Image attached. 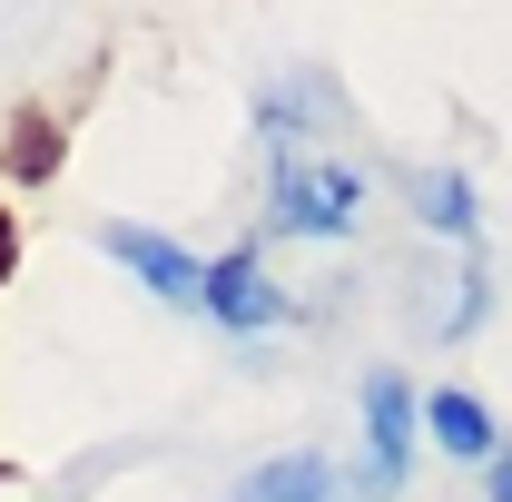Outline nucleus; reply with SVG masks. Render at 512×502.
Here are the masks:
<instances>
[{
    "label": "nucleus",
    "instance_id": "3",
    "mask_svg": "<svg viewBox=\"0 0 512 502\" xmlns=\"http://www.w3.org/2000/svg\"><path fill=\"white\" fill-rule=\"evenodd\" d=\"M99 247L119 256L148 296H168V306H197V296H207V256H188L178 237H158V227H138V217H109Z\"/></svg>",
    "mask_w": 512,
    "mask_h": 502
},
{
    "label": "nucleus",
    "instance_id": "1",
    "mask_svg": "<svg viewBox=\"0 0 512 502\" xmlns=\"http://www.w3.org/2000/svg\"><path fill=\"white\" fill-rule=\"evenodd\" d=\"M365 168L325 158L306 138H266V237H355Z\"/></svg>",
    "mask_w": 512,
    "mask_h": 502
},
{
    "label": "nucleus",
    "instance_id": "2",
    "mask_svg": "<svg viewBox=\"0 0 512 502\" xmlns=\"http://www.w3.org/2000/svg\"><path fill=\"white\" fill-rule=\"evenodd\" d=\"M197 306L217 315L227 335H276V325H296V296L266 276V237H237V247L207 266V296Z\"/></svg>",
    "mask_w": 512,
    "mask_h": 502
},
{
    "label": "nucleus",
    "instance_id": "8",
    "mask_svg": "<svg viewBox=\"0 0 512 502\" xmlns=\"http://www.w3.org/2000/svg\"><path fill=\"white\" fill-rule=\"evenodd\" d=\"M247 502H335V463L325 453H276V463H256Z\"/></svg>",
    "mask_w": 512,
    "mask_h": 502
},
{
    "label": "nucleus",
    "instance_id": "4",
    "mask_svg": "<svg viewBox=\"0 0 512 502\" xmlns=\"http://www.w3.org/2000/svg\"><path fill=\"white\" fill-rule=\"evenodd\" d=\"M365 443H375V473H365V493H394L404 473H414V384L394 375V365H375L365 375Z\"/></svg>",
    "mask_w": 512,
    "mask_h": 502
},
{
    "label": "nucleus",
    "instance_id": "10",
    "mask_svg": "<svg viewBox=\"0 0 512 502\" xmlns=\"http://www.w3.org/2000/svg\"><path fill=\"white\" fill-rule=\"evenodd\" d=\"M483 493H493V502H512V443H493V473H483Z\"/></svg>",
    "mask_w": 512,
    "mask_h": 502
},
{
    "label": "nucleus",
    "instance_id": "5",
    "mask_svg": "<svg viewBox=\"0 0 512 502\" xmlns=\"http://www.w3.org/2000/svg\"><path fill=\"white\" fill-rule=\"evenodd\" d=\"M60 148H69V128L50 99H20L10 119H0V178L10 188H50L60 178Z\"/></svg>",
    "mask_w": 512,
    "mask_h": 502
},
{
    "label": "nucleus",
    "instance_id": "9",
    "mask_svg": "<svg viewBox=\"0 0 512 502\" xmlns=\"http://www.w3.org/2000/svg\"><path fill=\"white\" fill-rule=\"evenodd\" d=\"M20 276V217H10V197H0V286Z\"/></svg>",
    "mask_w": 512,
    "mask_h": 502
},
{
    "label": "nucleus",
    "instance_id": "7",
    "mask_svg": "<svg viewBox=\"0 0 512 502\" xmlns=\"http://www.w3.org/2000/svg\"><path fill=\"white\" fill-rule=\"evenodd\" d=\"M424 424H434V443H444L453 463H493V414H483V394H463V384H444V394H424Z\"/></svg>",
    "mask_w": 512,
    "mask_h": 502
},
{
    "label": "nucleus",
    "instance_id": "6",
    "mask_svg": "<svg viewBox=\"0 0 512 502\" xmlns=\"http://www.w3.org/2000/svg\"><path fill=\"white\" fill-rule=\"evenodd\" d=\"M404 197H414V217H424L434 237H453L463 256H483V197H473V178H463V168H414V178H404Z\"/></svg>",
    "mask_w": 512,
    "mask_h": 502
}]
</instances>
